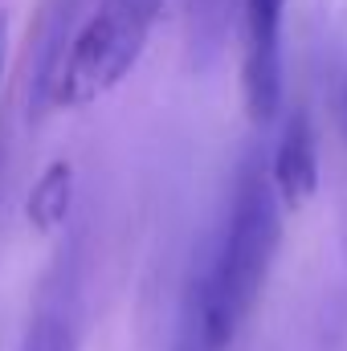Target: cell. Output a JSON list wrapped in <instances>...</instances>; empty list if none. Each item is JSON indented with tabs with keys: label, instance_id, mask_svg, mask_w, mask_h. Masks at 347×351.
<instances>
[{
	"label": "cell",
	"instance_id": "obj_7",
	"mask_svg": "<svg viewBox=\"0 0 347 351\" xmlns=\"http://www.w3.org/2000/svg\"><path fill=\"white\" fill-rule=\"evenodd\" d=\"M70 208H74V168L66 160H53L33 180L25 196V217L37 233H58L70 221Z\"/></svg>",
	"mask_w": 347,
	"mask_h": 351
},
{
	"label": "cell",
	"instance_id": "obj_1",
	"mask_svg": "<svg viewBox=\"0 0 347 351\" xmlns=\"http://www.w3.org/2000/svg\"><path fill=\"white\" fill-rule=\"evenodd\" d=\"M278 245H282L278 192L270 184L265 164H246L237 184H233L225 229H221L208 262L200 265L217 302L229 311V319L237 327H246V319L258 306L261 286L270 278V265L278 258Z\"/></svg>",
	"mask_w": 347,
	"mask_h": 351
},
{
	"label": "cell",
	"instance_id": "obj_4",
	"mask_svg": "<svg viewBox=\"0 0 347 351\" xmlns=\"http://www.w3.org/2000/svg\"><path fill=\"white\" fill-rule=\"evenodd\" d=\"M265 172L278 192L282 213H298L302 204H311V196L319 192V143H315V127L307 110H294L282 123Z\"/></svg>",
	"mask_w": 347,
	"mask_h": 351
},
{
	"label": "cell",
	"instance_id": "obj_8",
	"mask_svg": "<svg viewBox=\"0 0 347 351\" xmlns=\"http://www.w3.org/2000/svg\"><path fill=\"white\" fill-rule=\"evenodd\" d=\"M0 78H4V37H0Z\"/></svg>",
	"mask_w": 347,
	"mask_h": 351
},
{
	"label": "cell",
	"instance_id": "obj_2",
	"mask_svg": "<svg viewBox=\"0 0 347 351\" xmlns=\"http://www.w3.org/2000/svg\"><path fill=\"white\" fill-rule=\"evenodd\" d=\"M164 4L168 0H98L49 78V102L78 110L110 94L139 66Z\"/></svg>",
	"mask_w": 347,
	"mask_h": 351
},
{
	"label": "cell",
	"instance_id": "obj_5",
	"mask_svg": "<svg viewBox=\"0 0 347 351\" xmlns=\"http://www.w3.org/2000/svg\"><path fill=\"white\" fill-rule=\"evenodd\" d=\"M237 335H241V327L229 319V311L217 302L208 278L196 269L184 290V302H180L172 351H233Z\"/></svg>",
	"mask_w": 347,
	"mask_h": 351
},
{
	"label": "cell",
	"instance_id": "obj_6",
	"mask_svg": "<svg viewBox=\"0 0 347 351\" xmlns=\"http://www.w3.org/2000/svg\"><path fill=\"white\" fill-rule=\"evenodd\" d=\"M78 348V323H74V290L49 286L25 327L21 351H74Z\"/></svg>",
	"mask_w": 347,
	"mask_h": 351
},
{
	"label": "cell",
	"instance_id": "obj_3",
	"mask_svg": "<svg viewBox=\"0 0 347 351\" xmlns=\"http://www.w3.org/2000/svg\"><path fill=\"white\" fill-rule=\"evenodd\" d=\"M290 0H241V90L258 127L282 110V21Z\"/></svg>",
	"mask_w": 347,
	"mask_h": 351
}]
</instances>
